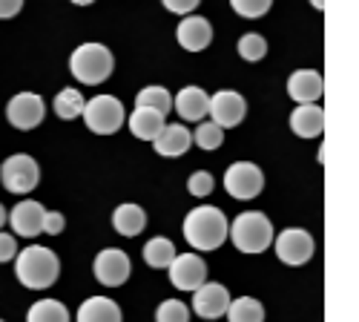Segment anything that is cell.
<instances>
[{
    "label": "cell",
    "instance_id": "obj_1",
    "mask_svg": "<svg viewBox=\"0 0 359 322\" xmlns=\"http://www.w3.org/2000/svg\"><path fill=\"white\" fill-rule=\"evenodd\" d=\"M227 227L230 222L219 208L201 204V208L190 210L184 219V239L193 250H219L227 239Z\"/></svg>",
    "mask_w": 359,
    "mask_h": 322
},
{
    "label": "cell",
    "instance_id": "obj_2",
    "mask_svg": "<svg viewBox=\"0 0 359 322\" xmlns=\"http://www.w3.org/2000/svg\"><path fill=\"white\" fill-rule=\"evenodd\" d=\"M57 274H61V262H57L55 250L41 248V245H29L18 253L15 276L23 288H29V290L52 288L57 282Z\"/></svg>",
    "mask_w": 359,
    "mask_h": 322
},
{
    "label": "cell",
    "instance_id": "obj_3",
    "mask_svg": "<svg viewBox=\"0 0 359 322\" xmlns=\"http://www.w3.org/2000/svg\"><path fill=\"white\" fill-rule=\"evenodd\" d=\"M227 236L236 245V250L242 253H262L271 248L273 242V224L264 213L259 210H248V213H238L233 219V224L227 227Z\"/></svg>",
    "mask_w": 359,
    "mask_h": 322
},
{
    "label": "cell",
    "instance_id": "obj_4",
    "mask_svg": "<svg viewBox=\"0 0 359 322\" xmlns=\"http://www.w3.org/2000/svg\"><path fill=\"white\" fill-rule=\"evenodd\" d=\"M69 69L81 83L98 86L112 75L115 58L104 43H81L69 58Z\"/></svg>",
    "mask_w": 359,
    "mask_h": 322
},
{
    "label": "cell",
    "instance_id": "obj_5",
    "mask_svg": "<svg viewBox=\"0 0 359 322\" xmlns=\"http://www.w3.org/2000/svg\"><path fill=\"white\" fill-rule=\"evenodd\" d=\"M81 119L98 135H112L124 127V104L115 95H95L83 104Z\"/></svg>",
    "mask_w": 359,
    "mask_h": 322
},
{
    "label": "cell",
    "instance_id": "obj_6",
    "mask_svg": "<svg viewBox=\"0 0 359 322\" xmlns=\"http://www.w3.org/2000/svg\"><path fill=\"white\" fill-rule=\"evenodd\" d=\"M0 182L4 187L15 196H23V193H32L41 182V167L32 156L26 153H15L9 156L4 164H0Z\"/></svg>",
    "mask_w": 359,
    "mask_h": 322
},
{
    "label": "cell",
    "instance_id": "obj_7",
    "mask_svg": "<svg viewBox=\"0 0 359 322\" xmlns=\"http://www.w3.org/2000/svg\"><path fill=\"white\" fill-rule=\"evenodd\" d=\"M262 187H264V173L250 161H236L224 173V190L238 201L256 199Z\"/></svg>",
    "mask_w": 359,
    "mask_h": 322
},
{
    "label": "cell",
    "instance_id": "obj_8",
    "mask_svg": "<svg viewBox=\"0 0 359 322\" xmlns=\"http://www.w3.org/2000/svg\"><path fill=\"white\" fill-rule=\"evenodd\" d=\"M273 248H276V256L290 268L305 265V262H311V256H313V239H311V233L302 230V227L282 230L273 239Z\"/></svg>",
    "mask_w": 359,
    "mask_h": 322
},
{
    "label": "cell",
    "instance_id": "obj_9",
    "mask_svg": "<svg viewBox=\"0 0 359 322\" xmlns=\"http://www.w3.org/2000/svg\"><path fill=\"white\" fill-rule=\"evenodd\" d=\"M93 271H95V279L107 288H121L130 274H133V262L124 250H118V248H107L95 256L93 262Z\"/></svg>",
    "mask_w": 359,
    "mask_h": 322
},
{
    "label": "cell",
    "instance_id": "obj_10",
    "mask_svg": "<svg viewBox=\"0 0 359 322\" xmlns=\"http://www.w3.org/2000/svg\"><path fill=\"white\" fill-rule=\"evenodd\" d=\"M43 115H46V104L35 93H20L6 104V119L15 130H35L43 121Z\"/></svg>",
    "mask_w": 359,
    "mask_h": 322
},
{
    "label": "cell",
    "instance_id": "obj_11",
    "mask_svg": "<svg viewBox=\"0 0 359 322\" xmlns=\"http://www.w3.org/2000/svg\"><path fill=\"white\" fill-rule=\"evenodd\" d=\"M248 115V101L233 93V90H222L216 95H210V119L219 130H233L245 121Z\"/></svg>",
    "mask_w": 359,
    "mask_h": 322
},
{
    "label": "cell",
    "instance_id": "obj_12",
    "mask_svg": "<svg viewBox=\"0 0 359 322\" xmlns=\"http://www.w3.org/2000/svg\"><path fill=\"white\" fill-rule=\"evenodd\" d=\"M170 282L178 288V290H196L207 282V265H204V259L196 256V253H182V256H175L170 262Z\"/></svg>",
    "mask_w": 359,
    "mask_h": 322
},
{
    "label": "cell",
    "instance_id": "obj_13",
    "mask_svg": "<svg viewBox=\"0 0 359 322\" xmlns=\"http://www.w3.org/2000/svg\"><path fill=\"white\" fill-rule=\"evenodd\" d=\"M230 308V290L219 282H204L193 294V311L201 319H219Z\"/></svg>",
    "mask_w": 359,
    "mask_h": 322
},
{
    "label": "cell",
    "instance_id": "obj_14",
    "mask_svg": "<svg viewBox=\"0 0 359 322\" xmlns=\"http://www.w3.org/2000/svg\"><path fill=\"white\" fill-rule=\"evenodd\" d=\"M43 216H46V208L41 201H32L26 199L20 204H15V210L9 213V222H12V230L23 239H32L38 233H43Z\"/></svg>",
    "mask_w": 359,
    "mask_h": 322
},
{
    "label": "cell",
    "instance_id": "obj_15",
    "mask_svg": "<svg viewBox=\"0 0 359 322\" xmlns=\"http://www.w3.org/2000/svg\"><path fill=\"white\" fill-rule=\"evenodd\" d=\"M175 38H178V43H182L187 52H201V49L210 46V41H213V26H210V20L201 18V15H187L182 23H178Z\"/></svg>",
    "mask_w": 359,
    "mask_h": 322
},
{
    "label": "cell",
    "instance_id": "obj_16",
    "mask_svg": "<svg viewBox=\"0 0 359 322\" xmlns=\"http://www.w3.org/2000/svg\"><path fill=\"white\" fill-rule=\"evenodd\" d=\"M325 93V81L316 69H299L287 78V95L299 104V107H305V104H316Z\"/></svg>",
    "mask_w": 359,
    "mask_h": 322
},
{
    "label": "cell",
    "instance_id": "obj_17",
    "mask_svg": "<svg viewBox=\"0 0 359 322\" xmlns=\"http://www.w3.org/2000/svg\"><path fill=\"white\" fill-rule=\"evenodd\" d=\"M172 107L184 121L201 124L207 115H210V95H207L201 86H184V90L172 98Z\"/></svg>",
    "mask_w": 359,
    "mask_h": 322
},
{
    "label": "cell",
    "instance_id": "obj_18",
    "mask_svg": "<svg viewBox=\"0 0 359 322\" xmlns=\"http://www.w3.org/2000/svg\"><path fill=\"white\" fill-rule=\"evenodd\" d=\"M190 144H193V133L187 127H182V124H164V130L153 141V147L164 159H178V156H184L190 150Z\"/></svg>",
    "mask_w": 359,
    "mask_h": 322
},
{
    "label": "cell",
    "instance_id": "obj_19",
    "mask_svg": "<svg viewBox=\"0 0 359 322\" xmlns=\"http://www.w3.org/2000/svg\"><path fill=\"white\" fill-rule=\"evenodd\" d=\"M290 130L299 138H319L325 133V109L319 104L296 107L290 115Z\"/></svg>",
    "mask_w": 359,
    "mask_h": 322
},
{
    "label": "cell",
    "instance_id": "obj_20",
    "mask_svg": "<svg viewBox=\"0 0 359 322\" xmlns=\"http://www.w3.org/2000/svg\"><path fill=\"white\" fill-rule=\"evenodd\" d=\"M78 322H121V308L109 297H89L78 308Z\"/></svg>",
    "mask_w": 359,
    "mask_h": 322
},
{
    "label": "cell",
    "instance_id": "obj_21",
    "mask_svg": "<svg viewBox=\"0 0 359 322\" xmlns=\"http://www.w3.org/2000/svg\"><path fill=\"white\" fill-rule=\"evenodd\" d=\"M112 224H115V230L121 233V236L133 239L147 227V213H144V208H138V204H133V201L118 204L115 213H112Z\"/></svg>",
    "mask_w": 359,
    "mask_h": 322
},
{
    "label": "cell",
    "instance_id": "obj_22",
    "mask_svg": "<svg viewBox=\"0 0 359 322\" xmlns=\"http://www.w3.org/2000/svg\"><path fill=\"white\" fill-rule=\"evenodd\" d=\"M164 124H167L164 115H158L153 109H135L130 115V133L135 138H141V141H156L158 133L164 130Z\"/></svg>",
    "mask_w": 359,
    "mask_h": 322
},
{
    "label": "cell",
    "instance_id": "obj_23",
    "mask_svg": "<svg viewBox=\"0 0 359 322\" xmlns=\"http://www.w3.org/2000/svg\"><path fill=\"white\" fill-rule=\"evenodd\" d=\"M172 259H175V245L167 236H156L144 245V262L149 268H170Z\"/></svg>",
    "mask_w": 359,
    "mask_h": 322
},
{
    "label": "cell",
    "instance_id": "obj_24",
    "mask_svg": "<svg viewBox=\"0 0 359 322\" xmlns=\"http://www.w3.org/2000/svg\"><path fill=\"white\" fill-rule=\"evenodd\" d=\"M135 109H153L158 115H167L172 109V95L164 86H144L135 98Z\"/></svg>",
    "mask_w": 359,
    "mask_h": 322
},
{
    "label": "cell",
    "instance_id": "obj_25",
    "mask_svg": "<svg viewBox=\"0 0 359 322\" xmlns=\"http://www.w3.org/2000/svg\"><path fill=\"white\" fill-rule=\"evenodd\" d=\"M227 322H264V308H262V302L253 300V297L230 300Z\"/></svg>",
    "mask_w": 359,
    "mask_h": 322
},
{
    "label": "cell",
    "instance_id": "obj_26",
    "mask_svg": "<svg viewBox=\"0 0 359 322\" xmlns=\"http://www.w3.org/2000/svg\"><path fill=\"white\" fill-rule=\"evenodd\" d=\"M26 322H69V311L57 300H41L29 308Z\"/></svg>",
    "mask_w": 359,
    "mask_h": 322
},
{
    "label": "cell",
    "instance_id": "obj_27",
    "mask_svg": "<svg viewBox=\"0 0 359 322\" xmlns=\"http://www.w3.org/2000/svg\"><path fill=\"white\" fill-rule=\"evenodd\" d=\"M83 95L78 90H61L55 95V112H57V119L61 121H72L78 119V115L83 112Z\"/></svg>",
    "mask_w": 359,
    "mask_h": 322
},
{
    "label": "cell",
    "instance_id": "obj_28",
    "mask_svg": "<svg viewBox=\"0 0 359 322\" xmlns=\"http://www.w3.org/2000/svg\"><path fill=\"white\" fill-rule=\"evenodd\" d=\"M224 141V130H219L213 121H201L198 130L193 133V144H198L201 150H219Z\"/></svg>",
    "mask_w": 359,
    "mask_h": 322
},
{
    "label": "cell",
    "instance_id": "obj_29",
    "mask_svg": "<svg viewBox=\"0 0 359 322\" xmlns=\"http://www.w3.org/2000/svg\"><path fill=\"white\" fill-rule=\"evenodd\" d=\"M238 55H242L245 61H262V58L267 55V43H264V38L256 35V32L242 35V38H238Z\"/></svg>",
    "mask_w": 359,
    "mask_h": 322
},
{
    "label": "cell",
    "instance_id": "obj_30",
    "mask_svg": "<svg viewBox=\"0 0 359 322\" xmlns=\"http://www.w3.org/2000/svg\"><path fill=\"white\" fill-rule=\"evenodd\" d=\"M156 322H190V308L182 300H167L158 305Z\"/></svg>",
    "mask_w": 359,
    "mask_h": 322
},
{
    "label": "cell",
    "instance_id": "obj_31",
    "mask_svg": "<svg viewBox=\"0 0 359 322\" xmlns=\"http://www.w3.org/2000/svg\"><path fill=\"white\" fill-rule=\"evenodd\" d=\"M233 12L242 18H262L264 12H271V0H233Z\"/></svg>",
    "mask_w": 359,
    "mask_h": 322
},
{
    "label": "cell",
    "instance_id": "obj_32",
    "mask_svg": "<svg viewBox=\"0 0 359 322\" xmlns=\"http://www.w3.org/2000/svg\"><path fill=\"white\" fill-rule=\"evenodd\" d=\"M213 187H216V182H213V175L207 173V170H196V173L190 175V182H187V190H190L196 199L210 196V193H213Z\"/></svg>",
    "mask_w": 359,
    "mask_h": 322
},
{
    "label": "cell",
    "instance_id": "obj_33",
    "mask_svg": "<svg viewBox=\"0 0 359 322\" xmlns=\"http://www.w3.org/2000/svg\"><path fill=\"white\" fill-rule=\"evenodd\" d=\"M64 227H67L64 213L46 210V216H43V233H49V236H57V233H64Z\"/></svg>",
    "mask_w": 359,
    "mask_h": 322
},
{
    "label": "cell",
    "instance_id": "obj_34",
    "mask_svg": "<svg viewBox=\"0 0 359 322\" xmlns=\"http://www.w3.org/2000/svg\"><path fill=\"white\" fill-rule=\"evenodd\" d=\"M164 9L175 12V15H193L198 9V0H167Z\"/></svg>",
    "mask_w": 359,
    "mask_h": 322
},
{
    "label": "cell",
    "instance_id": "obj_35",
    "mask_svg": "<svg viewBox=\"0 0 359 322\" xmlns=\"http://www.w3.org/2000/svg\"><path fill=\"white\" fill-rule=\"evenodd\" d=\"M15 256H18L15 236H9V233H0V262H12Z\"/></svg>",
    "mask_w": 359,
    "mask_h": 322
},
{
    "label": "cell",
    "instance_id": "obj_36",
    "mask_svg": "<svg viewBox=\"0 0 359 322\" xmlns=\"http://www.w3.org/2000/svg\"><path fill=\"white\" fill-rule=\"evenodd\" d=\"M23 9V0H0V20H9Z\"/></svg>",
    "mask_w": 359,
    "mask_h": 322
},
{
    "label": "cell",
    "instance_id": "obj_37",
    "mask_svg": "<svg viewBox=\"0 0 359 322\" xmlns=\"http://www.w3.org/2000/svg\"><path fill=\"white\" fill-rule=\"evenodd\" d=\"M6 219H9V213H6V208H4V204H0V227L6 224Z\"/></svg>",
    "mask_w": 359,
    "mask_h": 322
},
{
    "label": "cell",
    "instance_id": "obj_38",
    "mask_svg": "<svg viewBox=\"0 0 359 322\" xmlns=\"http://www.w3.org/2000/svg\"><path fill=\"white\" fill-rule=\"evenodd\" d=\"M0 322H4V319H0Z\"/></svg>",
    "mask_w": 359,
    "mask_h": 322
}]
</instances>
